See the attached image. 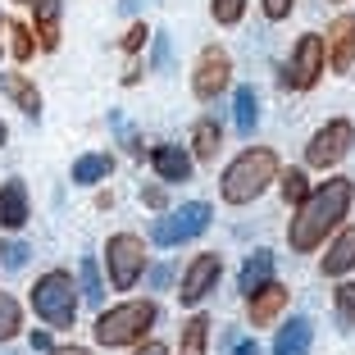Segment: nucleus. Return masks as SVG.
Here are the masks:
<instances>
[{
    "instance_id": "bb28decb",
    "label": "nucleus",
    "mask_w": 355,
    "mask_h": 355,
    "mask_svg": "<svg viewBox=\"0 0 355 355\" xmlns=\"http://www.w3.org/2000/svg\"><path fill=\"white\" fill-rule=\"evenodd\" d=\"M333 305H337V324L355 328V282H342V287H337Z\"/></svg>"
},
{
    "instance_id": "a211bd4d",
    "label": "nucleus",
    "mask_w": 355,
    "mask_h": 355,
    "mask_svg": "<svg viewBox=\"0 0 355 355\" xmlns=\"http://www.w3.org/2000/svg\"><path fill=\"white\" fill-rule=\"evenodd\" d=\"M310 342H314V328L305 314H296L287 328H278V342H273V355H310Z\"/></svg>"
},
{
    "instance_id": "72a5a7b5",
    "label": "nucleus",
    "mask_w": 355,
    "mask_h": 355,
    "mask_svg": "<svg viewBox=\"0 0 355 355\" xmlns=\"http://www.w3.org/2000/svg\"><path fill=\"white\" fill-rule=\"evenodd\" d=\"M232 355H260V342H246V337H237V342H232Z\"/></svg>"
},
{
    "instance_id": "6ab92c4d",
    "label": "nucleus",
    "mask_w": 355,
    "mask_h": 355,
    "mask_svg": "<svg viewBox=\"0 0 355 355\" xmlns=\"http://www.w3.org/2000/svg\"><path fill=\"white\" fill-rule=\"evenodd\" d=\"M205 346H209V319L191 314L182 324V337H178V355H205Z\"/></svg>"
},
{
    "instance_id": "393cba45",
    "label": "nucleus",
    "mask_w": 355,
    "mask_h": 355,
    "mask_svg": "<svg viewBox=\"0 0 355 355\" xmlns=\"http://www.w3.org/2000/svg\"><path fill=\"white\" fill-rule=\"evenodd\" d=\"M19 328H23V310H19V301L0 292V342H10Z\"/></svg>"
},
{
    "instance_id": "f3484780",
    "label": "nucleus",
    "mask_w": 355,
    "mask_h": 355,
    "mask_svg": "<svg viewBox=\"0 0 355 355\" xmlns=\"http://www.w3.org/2000/svg\"><path fill=\"white\" fill-rule=\"evenodd\" d=\"M351 269H355V223L337 232V241L328 246V255H324V273H328V278H346Z\"/></svg>"
},
{
    "instance_id": "6e6552de",
    "label": "nucleus",
    "mask_w": 355,
    "mask_h": 355,
    "mask_svg": "<svg viewBox=\"0 0 355 355\" xmlns=\"http://www.w3.org/2000/svg\"><path fill=\"white\" fill-rule=\"evenodd\" d=\"M205 228H209V205H205V200H187L182 209H173V214L155 219L150 237H155V246H182V241L200 237Z\"/></svg>"
},
{
    "instance_id": "c756f323",
    "label": "nucleus",
    "mask_w": 355,
    "mask_h": 355,
    "mask_svg": "<svg viewBox=\"0 0 355 355\" xmlns=\"http://www.w3.org/2000/svg\"><path fill=\"white\" fill-rule=\"evenodd\" d=\"M0 260H5V269H23L28 264V246L23 241H5L0 246Z\"/></svg>"
},
{
    "instance_id": "c9c22d12",
    "label": "nucleus",
    "mask_w": 355,
    "mask_h": 355,
    "mask_svg": "<svg viewBox=\"0 0 355 355\" xmlns=\"http://www.w3.org/2000/svg\"><path fill=\"white\" fill-rule=\"evenodd\" d=\"M137 355H168V346L164 342H141V346H137Z\"/></svg>"
},
{
    "instance_id": "cd10ccee",
    "label": "nucleus",
    "mask_w": 355,
    "mask_h": 355,
    "mask_svg": "<svg viewBox=\"0 0 355 355\" xmlns=\"http://www.w3.org/2000/svg\"><path fill=\"white\" fill-rule=\"evenodd\" d=\"M78 273H83V296L92 305H101L105 301V287H101V269H96V260H83V264H78Z\"/></svg>"
},
{
    "instance_id": "58836bf2",
    "label": "nucleus",
    "mask_w": 355,
    "mask_h": 355,
    "mask_svg": "<svg viewBox=\"0 0 355 355\" xmlns=\"http://www.w3.org/2000/svg\"><path fill=\"white\" fill-rule=\"evenodd\" d=\"M141 200H146V205H164V191L150 187V191H141Z\"/></svg>"
},
{
    "instance_id": "20e7f679",
    "label": "nucleus",
    "mask_w": 355,
    "mask_h": 355,
    "mask_svg": "<svg viewBox=\"0 0 355 355\" xmlns=\"http://www.w3.org/2000/svg\"><path fill=\"white\" fill-rule=\"evenodd\" d=\"M32 310H37V319H46L51 328H73V319H78L73 273H69V269L42 273V278H37V287H32Z\"/></svg>"
},
{
    "instance_id": "4468645a",
    "label": "nucleus",
    "mask_w": 355,
    "mask_h": 355,
    "mask_svg": "<svg viewBox=\"0 0 355 355\" xmlns=\"http://www.w3.org/2000/svg\"><path fill=\"white\" fill-rule=\"evenodd\" d=\"M150 164H155V173L164 182H187L191 178V155L182 146H155L150 150Z\"/></svg>"
},
{
    "instance_id": "b1692460",
    "label": "nucleus",
    "mask_w": 355,
    "mask_h": 355,
    "mask_svg": "<svg viewBox=\"0 0 355 355\" xmlns=\"http://www.w3.org/2000/svg\"><path fill=\"white\" fill-rule=\"evenodd\" d=\"M278 187H282V200H287V205H301V200L310 196V182H305L301 168H287V173H278Z\"/></svg>"
},
{
    "instance_id": "2eb2a0df",
    "label": "nucleus",
    "mask_w": 355,
    "mask_h": 355,
    "mask_svg": "<svg viewBox=\"0 0 355 355\" xmlns=\"http://www.w3.org/2000/svg\"><path fill=\"white\" fill-rule=\"evenodd\" d=\"M0 96H10V101L19 105L28 119L42 114V92H37V87H32L23 73H0Z\"/></svg>"
},
{
    "instance_id": "7c9ffc66",
    "label": "nucleus",
    "mask_w": 355,
    "mask_h": 355,
    "mask_svg": "<svg viewBox=\"0 0 355 355\" xmlns=\"http://www.w3.org/2000/svg\"><path fill=\"white\" fill-rule=\"evenodd\" d=\"M114 128H119V137H123L128 155H146V146H141V137H137V132H132V128H128V123H123L119 114H114Z\"/></svg>"
},
{
    "instance_id": "412c9836",
    "label": "nucleus",
    "mask_w": 355,
    "mask_h": 355,
    "mask_svg": "<svg viewBox=\"0 0 355 355\" xmlns=\"http://www.w3.org/2000/svg\"><path fill=\"white\" fill-rule=\"evenodd\" d=\"M219 146H223L219 123H214V119H200V123L191 128V150H196V159H214V155H219Z\"/></svg>"
},
{
    "instance_id": "c85d7f7f",
    "label": "nucleus",
    "mask_w": 355,
    "mask_h": 355,
    "mask_svg": "<svg viewBox=\"0 0 355 355\" xmlns=\"http://www.w3.org/2000/svg\"><path fill=\"white\" fill-rule=\"evenodd\" d=\"M209 14H214L223 28H232V23H241V14H246V0H209Z\"/></svg>"
},
{
    "instance_id": "423d86ee",
    "label": "nucleus",
    "mask_w": 355,
    "mask_h": 355,
    "mask_svg": "<svg viewBox=\"0 0 355 355\" xmlns=\"http://www.w3.org/2000/svg\"><path fill=\"white\" fill-rule=\"evenodd\" d=\"M324 64H328L324 37H319V32H305L301 42H296L292 60L282 64V87H292V92H310V87L324 78Z\"/></svg>"
},
{
    "instance_id": "f257e3e1",
    "label": "nucleus",
    "mask_w": 355,
    "mask_h": 355,
    "mask_svg": "<svg viewBox=\"0 0 355 355\" xmlns=\"http://www.w3.org/2000/svg\"><path fill=\"white\" fill-rule=\"evenodd\" d=\"M351 200H355V182H351V178H328L319 191H310V196L296 205V219H292V228H287L292 251H301V255L314 251V246H319V241L346 219Z\"/></svg>"
},
{
    "instance_id": "9d476101",
    "label": "nucleus",
    "mask_w": 355,
    "mask_h": 355,
    "mask_svg": "<svg viewBox=\"0 0 355 355\" xmlns=\"http://www.w3.org/2000/svg\"><path fill=\"white\" fill-rule=\"evenodd\" d=\"M228 83H232V60H228V51L205 46V51L196 55V78H191V92H196L200 101H214V96H219Z\"/></svg>"
},
{
    "instance_id": "0eeeda50",
    "label": "nucleus",
    "mask_w": 355,
    "mask_h": 355,
    "mask_svg": "<svg viewBox=\"0 0 355 355\" xmlns=\"http://www.w3.org/2000/svg\"><path fill=\"white\" fill-rule=\"evenodd\" d=\"M351 146H355V123L351 119H333V123H324L310 137L305 164L310 168H333V164H342V159L351 155Z\"/></svg>"
},
{
    "instance_id": "f8f14e48",
    "label": "nucleus",
    "mask_w": 355,
    "mask_h": 355,
    "mask_svg": "<svg viewBox=\"0 0 355 355\" xmlns=\"http://www.w3.org/2000/svg\"><path fill=\"white\" fill-rule=\"evenodd\" d=\"M328 64H333V73H346L355 64V14H337L333 28H328Z\"/></svg>"
},
{
    "instance_id": "dca6fc26",
    "label": "nucleus",
    "mask_w": 355,
    "mask_h": 355,
    "mask_svg": "<svg viewBox=\"0 0 355 355\" xmlns=\"http://www.w3.org/2000/svg\"><path fill=\"white\" fill-rule=\"evenodd\" d=\"M37 14V46L42 51H60V0H28Z\"/></svg>"
},
{
    "instance_id": "ea45409f",
    "label": "nucleus",
    "mask_w": 355,
    "mask_h": 355,
    "mask_svg": "<svg viewBox=\"0 0 355 355\" xmlns=\"http://www.w3.org/2000/svg\"><path fill=\"white\" fill-rule=\"evenodd\" d=\"M164 282H168V269H164V264H159V269H150V287H164Z\"/></svg>"
},
{
    "instance_id": "f704fd0d",
    "label": "nucleus",
    "mask_w": 355,
    "mask_h": 355,
    "mask_svg": "<svg viewBox=\"0 0 355 355\" xmlns=\"http://www.w3.org/2000/svg\"><path fill=\"white\" fill-rule=\"evenodd\" d=\"M32 351H51V333H46V328H37V333H32Z\"/></svg>"
},
{
    "instance_id": "9b49d317",
    "label": "nucleus",
    "mask_w": 355,
    "mask_h": 355,
    "mask_svg": "<svg viewBox=\"0 0 355 355\" xmlns=\"http://www.w3.org/2000/svg\"><path fill=\"white\" fill-rule=\"evenodd\" d=\"M287 310V287L282 282H260L251 296H246V314H251V328H269L278 314Z\"/></svg>"
},
{
    "instance_id": "4c0bfd02",
    "label": "nucleus",
    "mask_w": 355,
    "mask_h": 355,
    "mask_svg": "<svg viewBox=\"0 0 355 355\" xmlns=\"http://www.w3.org/2000/svg\"><path fill=\"white\" fill-rule=\"evenodd\" d=\"M155 64H159V69L168 64V42H164V37H155Z\"/></svg>"
},
{
    "instance_id": "473e14b6",
    "label": "nucleus",
    "mask_w": 355,
    "mask_h": 355,
    "mask_svg": "<svg viewBox=\"0 0 355 355\" xmlns=\"http://www.w3.org/2000/svg\"><path fill=\"white\" fill-rule=\"evenodd\" d=\"M141 46H146V23H137V28L123 37V51H141Z\"/></svg>"
},
{
    "instance_id": "2f4dec72",
    "label": "nucleus",
    "mask_w": 355,
    "mask_h": 355,
    "mask_svg": "<svg viewBox=\"0 0 355 355\" xmlns=\"http://www.w3.org/2000/svg\"><path fill=\"white\" fill-rule=\"evenodd\" d=\"M292 5H296V0H260L264 19H273V23H278V19H287V14H292Z\"/></svg>"
},
{
    "instance_id": "f03ea898",
    "label": "nucleus",
    "mask_w": 355,
    "mask_h": 355,
    "mask_svg": "<svg viewBox=\"0 0 355 355\" xmlns=\"http://www.w3.org/2000/svg\"><path fill=\"white\" fill-rule=\"evenodd\" d=\"M269 182H278V155H273L269 146H251L223 168L219 196L228 200V205H251L260 191H269Z\"/></svg>"
},
{
    "instance_id": "5701e85b",
    "label": "nucleus",
    "mask_w": 355,
    "mask_h": 355,
    "mask_svg": "<svg viewBox=\"0 0 355 355\" xmlns=\"http://www.w3.org/2000/svg\"><path fill=\"white\" fill-rule=\"evenodd\" d=\"M273 278V255L269 251H255L251 260H246V269H241V292L251 296L255 287H260V282H269Z\"/></svg>"
},
{
    "instance_id": "e433bc0d",
    "label": "nucleus",
    "mask_w": 355,
    "mask_h": 355,
    "mask_svg": "<svg viewBox=\"0 0 355 355\" xmlns=\"http://www.w3.org/2000/svg\"><path fill=\"white\" fill-rule=\"evenodd\" d=\"M46 355H92V351H87V346H51Z\"/></svg>"
},
{
    "instance_id": "ddd939ff",
    "label": "nucleus",
    "mask_w": 355,
    "mask_h": 355,
    "mask_svg": "<svg viewBox=\"0 0 355 355\" xmlns=\"http://www.w3.org/2000/svg\"><path fill=\"white\" fill-rule=\"evenodd\" d=\"M23 223H28V187L10 178V182H0V228L19 232Z\"/></svg>"
},
{
    "instance_id": "a878e982",
    "label": "nucleus",
    "mask_w": 355,
    "mask_h": 355,
    "mask_svg": "<svg viewBox=\"0 0 355 355\" xmlns=\"http://www.w3.org/2000/svg\"><path fill=\"white\" fill-rule=\"evenodd\" d=\"M10 51H14V60H32V51H37V42H32V28L28 23H10Z\"/></svg>"
},
{
    "instance_id": "4be33fe9",
    "label": "nucleus",
    "mask_w": 355,
    "mask_h": 355,
    "mask_svg": "<svg viewBox=\"0 0 355 355\" xmlns=\"http://www.w3.org/2000/svg\"><path fill=\"white\" fill-rule=\"evenodd\" d=\"M110 168H114V155H83L73 159V182H83V187H92V182H101V178H110Z\"/></svg>"
},
{
    "instance_id": "aec40b11",
    "label": "nucleus",
    "mask_w": 355,
    "mask_h": 355,
    "mask_svg": "<svg viewBox=\"0 0 355 355\" xmlns=\"http://www.w3.org/2000/svg\"><path fill=\"white\" fill-rule=\"evenodd\" d=\"M232 110H237V132L255 137V123H260V96H255V87H237Z\"/></svg>"
},
{
    "instance_id": "a19ab883",
    "label": "nucleus",
    "mask_w": 355,
    "mask_h": 355,
    "mask_svg": "<svg viewBox=\"0 0 355 355\" xmlns=\"http://www.w3.org/2000/svg\"><path fill=\"white\" fill-rule=\"evenodd\" d=\"M5 32H10V23H5V14H0V46H5Z\"/></svg>"
},
{
    "instance_id": "7ed1b4c3",
    "label": "nucleus",
    "mask_w": 355,
    "mask_h": 355,
    "mask_svg": "<svg viewBox=\"0 0 355 355\" xmlns=\"http://www.w3.org/2000/svg\"><path fill=\"white\" fill-rule=\"evenodd\" d=\"M155 301H123V305H114V310H105L101 319H96V342L101 346H132V342H146V333H150V324H155Z\"/></svg>"
},
{
    "instance_id": "1a4fd4ad",
    "label": "nucleus",
    "mask_w": 355,
    "mask_h": 355,
    "mask_svg": "<svg viewBox=\"0 0 355 355\" xmlns=\"http://www.w3.org/2000/svg\"><path fill=\"white\" fill-rule=\"evenodd\" d=\"M219 278H223V255L219 251H205V255H196V260L182 269V305H200L214 287H219Z\"/></svg>"
},
{
    "instance_id": "39448f33",
    "label": "nucleus",
    "mask_w": 355,
    "mask_h": 355,
    "mask_svg": "<svg viewBox=\"0 0 355 355\" xmlns=\"http://www.w3.org/2000/svg\"><path fill=\"white\" fill-rule=\"evenodd\" d=\"M105 269H110L114 292H128L141 278V269H146V241L137 237V232H114V237L105 241Z\"/></svg>"
},
{
    "instance_id": "79ce46f5",
    "label": "nucleus",
    "mask_w": 355,
    "mask_h": 355,
    "mask_svg": "<svg viewBox=\"0 0 355 355\" xmlns=\"http://www.w3.org/2000/svg\"><path fill=\"white\" fill-rule=\"evenodd\" d=\"M5 137H10V128H5V123H0V146H5Z\"/></svg>"
}]
</instances>
